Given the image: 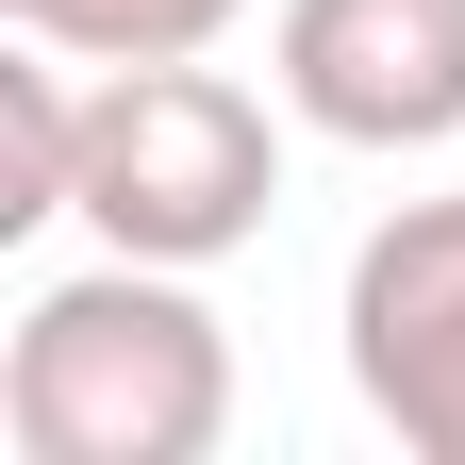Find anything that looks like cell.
<instances>
[{"label":"cell","instance_id":"6da1fadb","mask_svg":"<svg viewBox=\"0 0 465 465\" xmlns=\"http://www.w3.org/2000/svg\"><path fill=\"white\" fill-rule=\"evenodd\" d=\"M0 432L34 465H200L232 432V332L200 316V266L100 250L50 282L0 349Z\"/></svg>","mask_w":465,"mask_h":465},{"label":"cell","instance_id":"7a4b0ae2","mask_svg":"<svg viewBox=\"0 0 465 465\" xmlns=\"http://www.w3.org/2000/svg\"><path fill=\"white\" fill-rule=\"evenodd\" d=\"M282 200V116L200 67V50H166V67H100L84 84V183L67 216L100 232V250H134V266H216V250H250Z\"/></svg>","mask_w":465,"mask_h":465},{"label":"cell","instance_id":"3957f363","mask_svg":"<svg viewBox=\"0 0 465 465\" xmlns=\"http://www.w3.org/2000/svg\"><path fill=\"white\" fill-rule=\"evenodd\" d=\"M266 67H282V116L332 150H449L465 134V0H282Z\"/></svg>","mask_w":465,"mask_h":465},{"label":"cell","instance_id":"277c9868","mask_svg":"<svg viewBox=\"0 0 465 465\" xmlns=\"http://www.w3.org/2000/svg\"><path fill=\"white\" fill-rule=\"evenodd\" d=\"M349 382L416 465H465V200H399L349 250Z\"/></svg>","mask_w":465,"mask_h":465},{"label":"cell","instance_id":"5b68a950","mask_svg":"<svg viewBox=\"0 0 465 465\" xmlns=\"http://www.w3.org/2000/svg\"><path fill=\"white\" fill-rule=\"evenodd\" d=\"M84 183V100H67V50L17 34V67H0V232H50Z\"/></svg>","mask_w":465,"mask_h":465},{"label":"cell","instance_id":"8992f818","mask_svg":"<svg viewBox=\"0 0 465 465\" xmlns=\"http://www.w3.org/2000/svg\"><path fill=\"white\" fill-rule=\"evenodd\" d=\"M0 17L67 67H166V50H216L250 0H0Z\"/></svg>","mask_w":465,"mask_h":465}]
</instances>
